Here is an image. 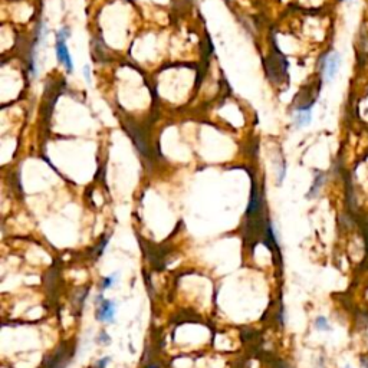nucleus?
Here are the masks:
<instances>
[{"label":"nucleus","mask_w":368,"mask_h":368,"mask_svg":"<svg viewBox=\"0 0 368 368\" xmlns=\"http://www.w3.org/2000/svg\"><path fill=\"white\" fill-rule=\"evenodd\" d=\"M339 66H341V55L335 51H331L321 58V61H319L321 69L319 71H321L325 82H331L337 76Z\"/></svg>","instance_id":"1"},{"label":"nucleus","mask_w":368,"mask_h":368,"mask_svg":"<svg viewBox=\"0 0 368 368\" xmlns=\"http://www.w3.org/2000/svg\"><path fill=\"white\" fill-rule=\"evenodd\" d=\"M66 29H62L61 32H58L56 35V45H55V51H56V58L58 61L61 62L62 65H65L66 71L69 74H72L74 71V62H72V58H71V54L68 52V48H66Z\"/></svg>","instance_id":"2"},{"label":"nucleus","mask_w":368,"mask_h":368,"mask_svg":"<svg viewBox=\"0 0 368 368\" xmlns=\"http://www.w3.org/2000/svg\"><path fill=\"white\" fill-rule=\"evenodd\" d=\"M115 311H117V304L115 302H112L110 299H102L101 304H99V308H98V312H96V319L101 321V322L111 324L114 321Z\"/></svg>","instance_id":"3"},{"label":"nucleus","mask_w":368,"mask_h":368,"mask_svg":"<svg viewBox=\"0 0 368 368\" xmlns=\"http://www.w3.org/2000/svg\"><path fill=\"white\" fill-rule=\"evenodd\" d=\"M294 120H295L296 128H304L312 121V112L311 110H296Z\"/></svg>","instance_id":"4"},{"label":"nucleus","mask_w":368,"mask_h":368,"mask_svg":"<svg viewBox=\"0 0 368 368\" xmlns=\"http://www.w3.org/2000/svg\"><path fill=\"white\" fill-rule=\"evenodd\" d=\"M324 183H325V174L321 173V171H318V173H316V177L313 179V184L311 185L309 193L307 194V199H313V197H316L318 193H319V190L322 188Z\"/></svg>","instance_id":"5"},{"label":"nucleus","mask_w":368,"mask_h":368,"mask_svg":"<svg viewBox=\"0 0 368 368\" xmlns=\"http://www.w3.org/2000/svg\"><path fill=\"white\" fill-rule=\"evenodd\" d=\"M313 325H315V330H318V331H325V332H327V331H331L330 321H328L325 316H322V315L316 316V319H315Z\"/></svg>","instance_id":"6"},{"label":"nucleus","mask_w":368,"mask_h":368,"mask_svg":"<svg viewBox=\"0 0 368 368\" xmlns=\"http://www.w3.org/2000/svg\"><path fill=\"white\" fill-rule=\"evenodd\" d=\"M115 277L117 275L115 274H112V275L107 276V277H104L102 279V283H101V289L102 291H107V289H110L114 283H115Z\"/></svg>","instance_id":"7"},{"label":"nucleus","mask_w":368,"mask_h":368,"mask_svg":"<svg viewBox=\"0 0 368 368\" xmlns=\"http://www.w3.org/2000/svg\"><path fill=\"white\" fill-rule=\"evenodd\" d=\"M108 240H110V238L107 236V238H102V240L99 242V245L96 246V249H95V256L96 258H99L102 253H104V250H105V247L108 245Z\"/></svg>","instance_id":"8"},{"label":"nucleus","mask_w":368,"mask_h":368,"mask_svg":"<svg viewBox=\"0 0 368 368\" xmlns=\"http://www.w3.org/2000/svg\"><path fill=\"white\" fill-rule=\"evenodd\" d=\"M98 344H104V345H108L110 342H111V338L110 335L105 332V331H101V334H99V337H98Z\"/></svg>","instance_id":"9"},{"label":"nucleus","mask_w":368,"mask_h":368,"mask_svg":"<svg viewBox=\"0 0 368 368\" xmlns=\"http://www.w3.org/2000/svg\"><path fill=\"white\" fill-rule=\"evenodd\" d=\"M111 361V358L110 357H105V358H101V360H98L91 368H107L108 366V363Z\"/></svg>","instance_id":"10"},{"label":"nucleus","mask_w":368,"mask_h":368,"mask_svg":"<svg viewBox=\"0 0 368 368\" xmlns=\"http://www.w3.org/2000/svg\"><path fill=\"white\" fill-rule=\"evenodd\" d=\"M84 75H85V78H87V82H88V84H91V75H90V66H85V68H84Z\"/></svg>","instance_id":"11"},{"label":"nucleus","mask_w":368,"mask_h":368,"mask_svg":"<svg viewBox=\"0 0 368 368\" xmlns=\"http://www.w3.org/2000/svg\"><path fill=\"white\" fill-rule=\"evenodd\" d=\"M344 1H351V0H344Z\"/></svg>","instance_id":"12"},{"label":"nucleus","mask_w":368,"mask_h":368,"mask_svg":"<svg viewBox=\"0 0 368 368\" xmlns=\"http://www.w3.org/2000/svg\"><path fill=\"white\" fill-rule=\"evenodd\" d=\"M347 368H350V367H347Z\"/></svg>","instance_id":"13"}]
</instances>
